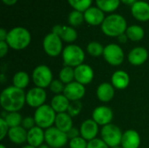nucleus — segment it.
Listing matches in <instances>:
<instances>
[{"mask_svg":"<svg viewBox=\"0 0 149 148\" xmlns=\"http://www.w3.org/2000/svg\"><path fill=\"white\" fill-rule=\"evenodd\" d=\"M75 72V81L80 83L83 85L90 84L94 78L93 69L86 64H82L74 68Z\"/></svg>","mask_w":149,"mask_h":148,"instance_id":"obj_14","label":"nucleus"},{"mask_svg":"<svg viewBox=\"0 0 149 148\" xmlns=\"http://www.w3.org/2000/svg\"><path fill=\"white\" fill-rule=\"evenodd\" d=\"M63 94L71 101H80V99L86 94L85 85H81L77 81H73L70 84L65 85Z\"/></svg>","mask_w":149,"mask_h":148,"instance_id":"obj_12","label":"nucleus"},{"mask_svg":"<svg viewBox=\"0 0 149 148\" xmlns=\"http://www.w3.org/2000/svg\"><path fill=\"white\" fill-rule=\"evenodd\" d=\"M38 148H52V147H50L48 145H42L41 147H39Z\"/></svg>","mask_w":149,"mask_h":148,"instance_id":"obj_48","label":"nucleus"},{"mask_svg":"<svg viewBox=\"0 0 149 148\" xmlns=\"http://www.w3.org/2000/svg\"><path fill=\"white\" fill-rule=\"evenodd\" d=\"M126 34H127L129 40L134 41V42H137V41H141L144 38L145 31H144L143 28L141 27L140 25L134 24V25L127 27Z\"/></svg>","mask_w":149,"mask_h":148,"instance_id":"obj_28","label":"nucleus"},{"mask_svg":"<svg viewBox=\"0 0 149 148\" xmlns=\"http://www.w3.org/2000/svg\"><path fill=\"white\" fill-rule=\"evenodd\" d=\"M46 92L44 88L35 86L26 93V104L32 108H38L45 105L46 100Z\"/></svg>","mask_w":149,"mask_h":148,"instance_id":"obj_11","label":"nucleus"},{"mask_svg":"<svg viewBox=\"0 0 149 148\" xmlns=\"http://www.w3.org/2000/svg\"><path fill=\"white\" fill-rule=\"evenodd\" d=\"M66 133L62 132L56 126H52L45 131V141L52 148H62L68 141Z\"/></svg>","mask_w":149,"mask_h":148,"instance_id":"obj_8","label":"nucleus"},{"mask_svg":"<svg viewBox=\"0 0 149 148\" xmlns=\"http://www.w3.org/2000/svg\"><path fill=\"white\" fill-rule=\"evenodd\" d=\"M6 123L8 124L10 128L19 126L22 125L23 121V117L18 112H13V113H8L5 114L4 117H3Z\"/></svg>","mask_w":149,"mask_h":148,"instance_id":"obj_31","label":"nucleus"},{"mask_svg":"<svg viewBox=\"0 0 149 148\" xmlns=\"http://www.w3.org/2000/svg\"><path fill=\"white\" fill-rule=\"evenodd\" d=\"M120 145L123 148H139L141 146V136L135 130H127L123 133Z\"/></svg>","mask_w":149,"mask_h":148,"instance_id":"obj_20","label":"nucleus"},{"mask_svg":"<svg viewBox=\"0 0 149 148\" xmlns=\"http://www.w3.org/2000/svg\"><path fill=\"white\" fill-rule=\"evenodd\" d=\"M71 101L64 94H58V95H55L52 99L50 106L56 112V113H67Z\"/></svg>","mask_w":149,"mask_h":148,"instance_id":"obj_25","label":"nucleus"},{"mask_svg":"<svg viewBox=\"0 0 149 148\" xmlns=\"http://www.w3.org/2000/svg\"><path fill=\"white\" fill-rule=\"evenodd\" d=\"M29 83H30V76L27 72L24 71H19L16 72L12 78L13 86L22 89V90L27 87Z\"/></svg>","mask_w":149,"mask_h":148,"instance_id":"obj_27","label":"nucleus"},{"mask_svg":"<svg viewBox=\"0 0 149 148\" xmlns=\"http://www.w3.org/2000/svg\"><path fill=\"white\" fill-rule=\"evenodd\" d=\"M68 3L73 8V10L85 12L86 10H88L93 3V0H67Z\"/></svg>","mask_w":149,"mask_h":148,"instance_id":"obj_32","label":"nucleus"},{"mask_svg":"<svg viewBox=\"0 0 149 148\" xmlns=\"http://www.w3.org/2000/svg\"><path fill=\"white\" fill-rule=\"evenodd\" d=\"M111 84L115 89L124 90L130 84V77L127 72L122 70L116 71L113 73L111 78Z\"/></svg>","mask_w":149,"mask_h":148,"instance_id":"obj_22","label":"nucleus"},{"mask_svg":"<svg viewBox=\"0 0 149 148\" xmlns=\"http://www.w3.org/2000/svg\"><path fill=\"white\" fill-rule=\"evenodd\" d=\"M26 103V93L15 86L4 88L0 95V104L6 113L20 111Z\"/></svg>","mask_w":149,"mask_h":148,"instance_id":"obj_1","label":"nucleus"},{"mask_svg":"<svg viewBox=\"0 0 149 148\" xmlns=\"http://www.w3.org/2000/svg\"><path fill=\"white\" fill-rule=\"evenodd\" d=\"M52 33L58 35L63 41L66 43H72L78 38V33L76 30L68 25L57 24L52 27Z\"/></svg>","mask_w":149,"mask_h":148,"instance_id":"obj_15","label":"nucleus"},{"mask_svg":"<svg viewBox=\"0 0 149 148\" xmlns=\"http://www.w3.org/2000/svg\"><path fill=\"white\" fill-rule=\"evenodd\" d=\"M21 148H38V147H32V146H31V145H26V146H24L23 147H21Z\"/></svg>","mask_w":149,"mask_h":148,"instance_id":"obj_47","label":"nucleus"},{"mask_svg":"<svg viewBox=\"0 0 149 148\" xmlns=\"http://www.w3.org/2000/svg\"><path fill=\"white\" fill-rule=\"evenodd\" d=\"M133 17L141 22L149 20V3L145 1H137L131 7Z\"/></svg>","mask_w":149,"mask_h":148,"instance_id":"obj_19","label":"nucleus"},{"mask_svg":"<svg viewBox=\"0 0 149 148\" xmlns=\"http://www.w3.org/2000/svg\"><path fill=\"white\" fill-rule=\"evenodd\" d=\"M87 145H88V141L86 140L81 136L70 140L69 142L70 148H87Z\"/></svg>","mask_w":149,"mask_h":148,"instance_id":"obj_37","label":"nucleus"},{"mask_svg":"<svg viewBox=\"0 0 149 148\" xmlns=\"http://www.w3.org/2000/svg\"><path fill=\"white\" fill-rule=\"evenodd\" d=\"M120 2H122L123 3L127 4V5H133L137 1L136 0H120Z\"/></svg>","mask_w":149,"mask_h":148,"instance_id":"obj_46","label":"nucleus"},{"mask_svg":"<svg viewBox=\"0 0 149 148\" xmlns=\"http://www.w3.org/2000/svg\"><path fill=\"white\" fill-rule=\"evenodd\" d=\"M120 3V0H96L97 7L104 12H113L116 10Z\"/></svg>","mask_w":149,"mask_h":148,"instance_id":"obj_29","label":"nucleus"},{"mask_svg":"<svg viewBox=\"0 0 149 148\" xmlns=\"http://www.w3.org/2000/svg\"><path fill=\"white\" fill-rule=\"evenodd\" d=\"M85 21L93 26L101 25L105 20V12L98 7H90L84 12Z\"/></svg>","mask_w":149,"mask_h":148,"instance_id":"obj_18","label":"nucleus"},{"mask_svg":"<svg viewBox=\"0 0 149 148\" xmlns=\"http://www.w3.org/2000/svg\"><path fill=\"white\" fill-rule=\"evenodd\" d=\"M101 139L102 140L111 148L120 147L121 144V140L123 136V133L120 128L113 124H108L107 126H102L101 131Z\"/></svg>","mask_w":149,"mask_h":148,"instance_id":"obj_6","label":"nucleus"},{"mask_svg":"<svg viewBox=\"0 0 149 148\" xmlns=\"http://www.w3.org/2000/svg\"><path fill=\"white\" fill-rule=\"evenodd\" d=\"M148 58V51L146 48L141 46H138L132 49L127 55L128 62L134 66H139L145 64Z\"/></svg>","mask_w":149,"mask_h":148,"instance_id":"obj_17","label":"nucleus"},{"mask_svg":"<svg viewBox=\"0 0 149 148\" xmlns=\"http://www.w3.org/2000/svg\"><path fill=\"white\" fill-rule=\"evenodd\" d=\"M72 117L68 113H57L55 120V126L64 133H67L73 127Z\"/></svg>","mask_w":149,"mask_h":148,"instance_id":"obj_26","label":"nucleus"},{"mask_svg":"<svg viewBox=\"0 0 149 148\" xmlns=\"http://www.w3.org/2000/svg\"><path fill=\"white\" fill-rule=\"evenodd\" d=\"M57 113L49 105H43L36 109L34 119L36 126L42 129H48L55 124Z\"/></svg>","mask_w":149,"mask_h":148,"instance_id":"obj_4","label":"nucleus"},{"mask_svg":"<svg viewBox=\"0 0 149 148\" xmlns=\"http://www.w3.org/2000/svg\"><path fill=\"white\" fill-rule=\"evenodd\" d=\"M85 20L84 13L73 10L68 16V23L72 27L79 26Z\"/></svg>","mask_w":149,"mask_h":148,"instance_id":"obj_34","label":"nucleus"},{"mask_svg":"<svg viewBox=\"0 0 149 148\" xmlns=\"http://www.w3.org/2000/svg\"><path fill=\"white\" fill-rule=\"evenodd\" d=\"M27 133L28 131L25 130L22 126H19L10 128L8 133V138L12 143L20 145L24 142H27Z\"/></svg>","mask_w":149,"mask_h":148,"instance_id":"obj_24","label":"nucleus"},{"mask_svg":"<svg viewBox=\"0 0 149 148\" xmlns=\"http://www.w3.org/2000/svg\"><path fill=\"white\" fill-rule=\"evenodd\" d=\"M2 1H3V3L4 4L9 5V6L14 5V4L17 2V0H2Z\"/></svg>","mask_w":149,"mask_h":148,"instance_id":"obj_45","label":"nucleus"},{"mask_svg":"<svg viewBox=\"0 0 149 148\" xmlns=\"http://www.w3.org/2000/svg\"><path fill=\"white\" fill-rule=\"evenodd\" d=\"M31 40L30 31L24 27H14L8 31L6 42L10 48L20 51L29 46Z\"/></svg>","mask_w":149,"mask_h":148,"instance_id":"obj_3","label":"nucleus"},{"mask_svg":"<svg viewBox=\"0 0 149 148\" xmlns=\"http://www.w3.org/2000/svg\"><path fill=\"white\" fill-rule=\"evenodd\" d=\"M86 55L83 49L77 44H69L62 51V58L65 65L77 67L84 63Z\"/></svg>","mask_w":149,"mask_h":148,"instance_id":"obj_5","label":"nucleus"},{"mask_svg":"<svg viewBox=\"0 0 149 148\" xmlns=\"http://www.w3.org/2000/svg\"><path fill=\"white\" fill-rule=\"evenodd\" d=\"M62 39L56 34L51 32L47 34L43 40V48L45 53L50 57H57L63 51Z\"/></svg>","mask_w":149,"mask_h":148,"instance_id":"obj_9","label":"nucleus"},{"mask_svg":"<svg viewBox=\"0 0 149 148\" xmlns=\"http://www.w3.org/2000/svg\"><path fill=\"white\" fill-rule=\"evenodd\" d=\"M113 148H123V147H113Z\"/></svg>","mask_w":149,"mask_h":148,"instance_id":"obj_50","label":"nucleus"},{"mask_svg":"<svg viewBox=\"0 0 149 148\" xmlns=\"http://www.w3.org/2000/svg\"><path fill=\"white\" fill-rule=\"evenodd\" d=\"M66 134H67V137H68L69 140H72L74 138H77V137L80 136V132H79V129H77L75 127H72V129H70L66 133Z\"/></svg>","mask_w":149,"mask_h":148,"instance_id":"obj_42","label":"nucleus"},{"mask_svg":"<svg viewBox=\"0 0 149 148\" xmlns=\"http://www.w3.org/2000/svg\"><path fill=\"white\" fill-rule=\"evenodd\" d=\"M103 57L105 60L113 66L120 65L125 58L122 48L117 44H109L105 46Z\"/></svg>","mask_w":149,"mask_h":148,"instance_id":"obj_10","label":"nucleus"},{"mask_svg":"<svg viewBox=\"0 0 149 148\" xmlns=\"http://www.w3.org/2000/svg\"><path fill=\"white\" fill-rule=\"evenodd\" d=\"M7 36H8V31L3 28H2L0 30V41H6Z\"/></svg>","mask_w":149,"mask_h":148,"instance_id":"obj_43","label":"nucleus"},{"mask_svg":"<svg viewBox=\"0 0 149 148\" xmlns=\"http://www.w3.org/2000/svg\"><path fill=\"white\" fill-rule=\"evenodd\" d=\"M104 49H105V47L100 43L95 42V41L89 43L86 46V51H87L88 54L94 58L103 55Z\"/></svg>","mask_w":149,"mask_h":148,"instance_id":"obj_33","label":"nucleus"},{"mask_svg":"<svg viewBox=\"0 0 149 148\" xmlns=\"http://www.w3.org/2000/svg\"><path fill=\"white\" fill-rule=\"evenodd\" d=\"M127 29V24L125 17L120 14H111L106 17L104 22L101 24L102 32L112 38L119 37L126 33Z\"/></svg>","mask_w":149,"mask_h":148,"instance_id":"obj_2","label":"nucleus"},{"mask_svg":"<svg viewBox=\"0 0 149 148\" xmlns=\"http://www.w3.org/2000/svg\"><path fill=\"white\" fill-rule=\"evenodd\" d=\"M113 119V110L106 106H100L96 107L93 112V120L99 126H107L111 124Z\"/></svg>","mask_w":149,"mask_h":148,"instance_id":"obj_13","label":"nucleus"},{"mask_svg":"<svg viewBox=\"0 0 149 148\" xmlns=\"http://www.w3.org/2000/svg\"><path fill=\"white\" fill-rule=\"evenodd\" d=\"M31 79L36 86L45 89L49 87L52 82L53 74L49 66L45 65H40L33 70Z\"/></svg>","mask_w":149,"mask_h":148,"instance_id":"obj_7","label":"nucleus"},{"mask_svg":"<svg viewBox=\"0 0 149 148\" xmlns=\"http://www.w3.org/2000/svg\"><path fill=\"white\" fill-rule=\"evenodd\" d=\"M10 127L3 118L0 119V140H3L6 136H8Z\"/></svg>","mask_w":149,"mask_h":148,"instance_id":"obj_39","label":"nucleus"},{"mask_svg":"<svg viewBox=\"0 0 149 148\" xmlns=\"http://www.w3.org/2000/svg\"><path fill=\"white\" fill-rule=\"evenodd\" d=\"M10 46L8 45L6 41H0V57L3 58L9 51Z\"/></svg>","mask_w":149,"mask_h":148,"instance_id":"obj_41","label":"nucleus"},{"mask_svg":"<svg viewBox=\"0 0 149 148\" xmlns=\"http://www.w3.org/2000/svg\"><path fill=\"white\" fill-rule=\"evenodd\" d=\"M114 89L115 88L111 83H107V82L101 83L98 86L97 91H96V95H97L98 99L104 103L110 102L114 97V94H115Z\"/></svg>","mask_w":149,"mask_h":148,"instance_id":"obj_21","label":"nucleus"},{"mask_svg":"<svg viewBox=\"0 0 149 148\" xmlns=\"http://www.w3.org/2000/svg\"><path fill=\"white\" fill-rule=\"evenodd\" d=\"M87 148H110L103 140L102 139H94L91 141H88Z\"/></svg>","mask_w":149,"mask_h":148,"instance_id":"obj_38","label":"nucleus"},{"mask_svg":"<svg viewBox=\"0 0 149 148\" xmlns=\"http://www.w3.org/2000/svg\"><path fill=\"white\" fill-rule=\"evenodd\" d=\"M127 39H128V38H127V36L126 33H124V34H122V35H120V36L118 37L119 42H120V43H122V44L126 43V42L127 41Z\"/></svg>","mask_w":149,"mask_h":148,"instance_id":"obj_44","label":"nucleus"},{"mask_svg":"<svg viewBox=\"0 0 149 148\" xmlns=\"http://www.w3.org/2000/svg\"><path fill=\"white\" fill-rule=\"evenodd\" d=\"M65 87V85L62 81H60L59 79H53L52 82L51 83L50 86H49L51 92L55 93L56 95L63 94Z\"/></svg>","mask_w":149,"mask_h":148,"instance_id":"obj_35","label":"nucleus"},{"mask_svg":"<svg viewBox=\"0 0 149 148\" xmlns=\"http://www.w3.org/2000/svg\"><path fill=\"white\" fill-rule=\"evenodd\" d=\"M44 141H45L44 129L36 126L35 127L28 131V133H27L28 145L38 148L43 145Z\"/></svg>","mask_w":149,"mask_h":148,"instance_id":"obj_23","label":"nucleus"},{"mask_svg":"<svg viewBox=\"0 0 149 148\" xmlns=\"http://www.w3.org/2000/svg\"><path fill=\"white\" fill-rule=\"evenodd\" d=\"M58 79L62 81L65 85L70 84L75 80V72L74 68L71 66L65 65L58 73Z\"/></svg>","mask_w":149,"mask_h":148,"instance_id":"obj_30","label":"nucleus"},{"mask_svg":"<svg viewBox=\"0 0 149 148\" xmlns=\"http://www.w3.org/2000/svg\"><path fill=\"white\" fill-rule=\"evenodd\" d=\"M0 148H6V147H5L3 144H1V145H0Z\"/></svg>","mask_w":149,"mask_h":148,"instance_id":"obj_49","label":"nucleus"},{"mask_svg":"<svg viewBox=\"0 0 149 148\" xmlns=\"http://www.w3.org/2000/svg\"><path fill=\"white\" fill-rule=\"evenodd\" d=\"M82 108H83V106L80 101H72V102H71V104L69 106L67 113L72 117H75L80 113V112L82 111Z\"/></svg>","mask_w":149,"mask_h":148,"instance_id":"obj_36","label":"nucleus"},{"mask_svg":"<svg viewBox=\"0 0 149 148\" xmlns=\"http://www.w3.org/2000/svg\"><path fill=\"white\" fill-rule=\"evenodd\" d=\"M80 136L87 141L96 139L99 133V125L92 119L86 120L79 128Z\"/></svg>","mask_w":149,"mask_h":148,"instance_id":"obj_16","label":"nucleus"},{"mask_svg":"<svg viewBox=\"0 0 149 148\" xmlns=\"http://www.w3.org/2000/svg\"><path fill=\"white\" fill-rule=\"evenodd\" d=\"M21 126H22L25 130H27V131L32 129L33 127L36 126V122H35L34 117H25V118H24Z\"/></svg>","mask_w":149,"mask_h":148,"instance_id":"obj_40","label":"nucleus"}]
</instances>
